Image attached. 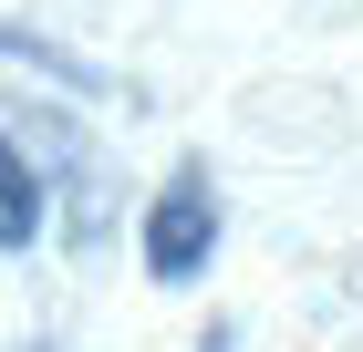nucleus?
<instances>
[{
    "label": "nucleus",
    "instance_id": "f257e3e1",
    "mask_svg": "<svg viewBox=\"0 0 363 352\" xmlns=\"http://www.w3.org/2000/svg\"><path fill=\"white\" fill-rule=\"evenodd\" d=\"M218 259V176L208 166H177L156 208H145V280L156 290H187L197 270Z\"/></svg>",
    "mask_w": 363,
    "mask_h": 352
},
{
    "label": "nucleus",
    "instance_id": "f03ea898",
    "mask_svg": "<svg viewBox=\"0 0 363 352\" xmlns=\"http://www.w3.org/2000/svg\"><path fill=\"white\" fill-rule=\"evenodd\" d=\"M42 166H31V135H11L0 145V249L11 259H31V239H42Z\"/></svg>",
    "mask_w": 363,
    "mask_h": 352
}]
</instances>
